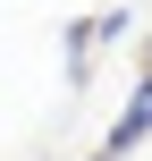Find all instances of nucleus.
<instances>
[{"label": "nucleus", "mask_w": 152, "mask_h": 161, "mask_svg": "<svg viewBox=\"0 0 152 161\" xmlns=\"http://www.w3.org/2000/svg\"><path fill=\"white\" fill-rule=\"evenodd\" d=\"M110 34H127V8H110V17H85V25H68V76L85 85V68L102 59V42Z\"/></svg>", "instance_id": "1"}, {"label": "nucleus", "mask_w": 152, "mask_h": 161, "mask_svg": "<svg viewBox=\"0 0 152 161\" xmlns=\"http://www.w3.org/2000/svg\"><path fill=\"white\" fill-rule=\"evenodd\" d=\"M144 136H152V76L127 93V110L110 119V153H127V144H144Z\"/></svg>", "instance_id": "2"}, {"label": "nucleus", "mask_w": 152, "mask_h": 161, "mask_svg": "<svg viewBox=\"0 0 152 161\" xmlns=\"http://www.w3.org/2000/svg\"><path fill=\"white\" fill-rule=\"evenodd\" d=\"M102 161H110V153H102Z\"/></svg>", "instance_id": "3"}]
</instances>
